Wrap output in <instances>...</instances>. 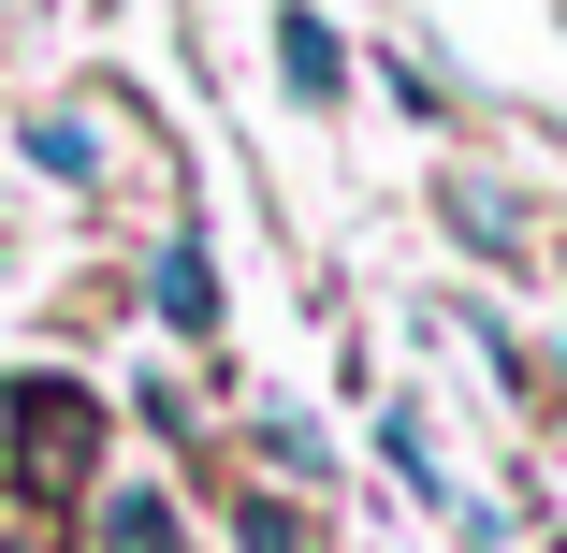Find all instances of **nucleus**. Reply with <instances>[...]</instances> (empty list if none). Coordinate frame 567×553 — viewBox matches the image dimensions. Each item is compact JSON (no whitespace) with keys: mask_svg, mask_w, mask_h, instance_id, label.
Masks as SVG:
<instances>
[{"mask_svg":"<svg viewBox=\"0 0 567 553\" xmlns=\"http://www.w3.org/2000/svg\"><path fill=\"white\" fill-rule=\"evenodd\" d=\"M87 452H102V408H87L73 379H30V393H16V481H30V495H73Z\"/></svg>","mask_w":567,"mask_h":553,"instance_id":"obj_1","label":"nucleus"},{"mask_svg":"<svg viewBox=\"0 0 567 553\" xmlns=\"http://www.w3.org/2000/svg\"><path fill=\"white\" fill-rule=\"evenodd\" d=\"M436 218H451L481 263H538V204H524L509 175H481V161H451V175H436Z\"/></svg>","mask_w":567,"mask_h":553,"instance_id":"obj_2","label":"nucleus"},{"mask_svg":"<svg viewBox=\"0 0 567 553\" xmlns=\"http://www.w3.org/2000/svg\"><path fill=\"white\" fill-rule=\"evenodd\" d=\"M87 539H102V553H189V524H175V495H161V481H102Z\"/></svg>","mask_w":567,"mask_h":553,"instance_id":"obj_3","label":"nucleus"},{"mask_svg":"<svg viewBox=\"0 0 567 553\" xmlns=\"http://www.w3.org/2000/svg\"><path fill=\"white\" fill-rule=\"evenodd\" d=\"M146 306L189 320V336L218 320V263H204V234H161V248H146Z\"/></svg>","mask_w":567,"mask_h":553,"instance_id":"obj_4","label":"nucleus"},{"mask_svg":"<svg viewBox=\"0 0 567 553\" xmlns=\"http://www.w3.org/2000/svg\"><path fill=\"white\" fill-rule=\"evenodd\" d=\"M379 467H393L422 510H451V452H436V422H422V408H379Z\"/></svg>","mask_w":567,"mask_h":553,"instance_id":"obj_5","label":"nucleus"},{"mask_svg":"<svg viewBox=\"0 0 567 553\" xmlns=\"http://www.w3.org/2000/svg\"><path fill=\"white\" fill-rule=\"evenodd\" d=\"M277 73H291L306 102H334V88H350V59H334V30L306 16V0H291V16H277Z\"/></svg>","mask_w":567,"mask_h":553,"instance_id":"obj_6","label":"nucleus"},{"mask_svg":"<svg viewBox=\"0 0 567 553\" xmlns=\"http://www.w3.org/2000/svg\"><path fill=\"white\" fill-rule=\"evenodd\" d=\"M234 553H306V510H291V495H248V524H234Z\"/></svg>","mask_w":567,"mask_h":553,"instance_id":"obj_7","label":"nucleus"}]
</instances>
